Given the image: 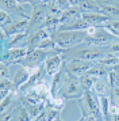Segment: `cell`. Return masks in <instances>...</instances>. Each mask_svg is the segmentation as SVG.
Instances as JSON below:
<instances>
[{"instance_id": "cell-23", "label": "cell", "mask_w": 119, "mask_h": 121, "mask_svg": "<svg viewBox=\"0 0 119 121\" xmlns=\"http://www.w3.org/2000/svg\"><path fill=\"white\" fill-rule=\"evenodd\" d=\"M16 88L14 86V82H11L10 79H1L0 83V91H1V98L7 97L8 94H11L12 91H15Z\"/></svg>"}, {"instance_id": "cell-14", "label": "cell", "mask_w": 119, "mask_h": 121, "mask_svg": "<svg viewBox=\"0 0 119 121\" xmlns=\"http://www.w3.org/2000/svg\"><path fill=\"white\" fill-rule=\"evenodd\" d=\"M50 37V33H49L46 29H41L38 31H34V33H30L28 37H27V44L26 46L28 49H37L38 45L42 42L45 38Z\"/></svg>"}, {"instance_id": "cell-25", "label": "cell", "mask_w": 119, "mask_h": 121, "mask_svg": "<svg viewBox=\"0 0 119 121\" xmlns=\"http://www.w3.org/2000/svg\"><path fill=\"white\" fill-rule=\"evenodd\" d=\"M14 121H31V116H30L27 108L23 104L19 106V109L16 110L15 117H14Z\"/></svg>"}, {"instance_id": "cell-3", "label": "cell", "mask_w": 119, "mask_h": 121, "mask_svg": "<svg viewBox=\"0 0 119 121\" xmlns=\"http://www.w3.org/2000/svg\"><path fill=\"white\" fill-rule=\"evenodd\" d=\"M58 94L61 97H64L65 99H79V98H81L83 94H84V88L81 86L80 78L75 76V75H72L69 72H66L64 84H62V87H61Z\"/></svg>"}, {"instance_id": "cell-17", "label": "cell", "mask_w": 119, "mask_h": 121, "mask_svg": "<svg viewBox=\"0 0 119 121\" xmlns=\"http://www.w3.org/2000/svg\"><path fill=\"white\" fill-rule=\"evenodd\" d=\"M108 72H110V68H108V67L102 64L100 61H96V63L92 64V67L88 69L87 73H89V75H92V76H95V78L99 79V78H107Z\"/></svg>"}, {"instance_id": "cell-15", "label": "cell", "mask_w": 119, "mask_h": 121, "mask_svg": "<svg viewBox=\"0 0 119 121\" xmlns=\"http://www.w3.org/2000/svg\"><path fill=\"white\" fill-rule=\"evenodd\" d=\"M81 17V10L79 7H69L68 10H65L61 15H60V23L61 27L68 26L70 23H73L76 19H79Z\"/></svg>"}, {"instance_id": "cell-6", "label": "cell", "mask_w": 119, "mask_h": 121, "mask_svg": "<svg viewBox=\"0 0 119 121\" xmlns=\"http://www.w3.org/2000/svg\"><path fill=\"white\" fill-rule=\"evenodd\" d=\"M115 38H118V37H115L114 34H111L108 30L103 27V26H97V31L95 33V35H92V37H85V42L87 45H92V46H107L112 42Z\"/></svg>"}, {"instance_id": "cell-21", "label": "cell", "mask_w": 119, "mask_h": 121, "mask_svg": "<svg viewBox=\"0 0 119 121\" xmlns=\"http://www.w3.org/2000/svg\"><path fill=\"white\" fill-rule=\"evenodd\" d=\"M99 105H100V112H102L104 121H108V118H110V105H111L110 97L108 95L99 97Z\"/></svg>"}, {"instance_id": "cell-19", "label": "cell", "mask_w": 119, "mask_h": 121, "mask_svg": "<svg viewBox=\"0 0 119 121\" xmlns=\"http://www.w3.org/2000/svg\"><path fill=\"white\" fill-rule=\"evenodd\" d=\"M100 12L108 15L111 19L119 21V3H114V4H102V6H100Z\"/></svg>"}, {"instance_id": "cell-22", "label": "cell", "mask_w": 119, "mask_h": 121, "mask_svg": "<svg viewBox=\"0 0 119 121\" xmlns=\"http://www.w3.org/2000/svg\"><path fill=\"white\" fill-rule=\"evenodd\" d=\"M96 80H97V78L92 76L89 73H84L83 76H80V82H81L83 88H84V91H92Z\"/></svg>"}, {"instance_id": "cell-34", "label": "cell", "mask_w": 119, "mask_h": 121, "mask_svg": "<svg viewBox=\"0 0 119 121\" xmlns=\"http://www.w3.org/2000/svg\"><path fill=\"white\" fill-rule=\"evenodd\" d=\"M31 121H48V109H43L41 113H38L35 117H32Z\"/></svg>"}, {"instance_id": "cell-44", "label": "cell", "mask_w": 119, "mask_h": 121, "mask_svg": "<svg viewBox=\"0 0 119 121\" xmlns=\"http://www.w3.org/2000/svg\"><path fill=\"white\" fill-rule=\"evenodd\" d=\"M118 3H119V0H118Z\"/></svg>"}, {"instance_id": "cell-32", "label": "cell", "mask_w": 119, "mask_h": 121, "mask_svg": "<svg viewBox=\"0 0 119 121\" xmlns=\"http://www.w3.org/2000/svg\"><path fill=\"white\" fill-rule=\"evenodd\" d=\"M0 78L1 79H10V65L5 63L0 64Z\"/></svg>"}, {"instance_id": "cell-35", "label": "cell", "mask_w": 119, "mask_h": 121, "mask_svg": "<svg viewBox=\"0 0 119 121\" xmlns=\"http://www.w3.org/2000/svg\"><path fill=\"white\" fill-rule=\"evenodd\" d=\"M84 118H85V121H104V118H103L102 116H87Z\"/></svg>"}, {"instance_id": "cell-26", "label": "cell", "mask_w": 119, "mask_h": 121, "mask_svg": "<svg viewBox=\"0 0 119 121\" xmlns=\"http://www.w3.org/2000/svg\"><path fill=\"white\" fill-rule=\"evenodd\" d=\"M103 27L108 30L111 34H114L115 37L119 38V21H115V19H110L108 22H106L103 25Z\"/></svg>"}, {"instance_id": "cell-39", "label": "cell", "mask_w": 119, "mask_h": 121, "mask_svg": "<svg viewBox=\"0 0 119 121\" xmlns=\"http://www.w3.org/2000/svg\"><path fill=\"white\" fill-rule=\"evenodd\" d=\"M18 3H20V4H31V1L30 0H16ZM32 6V4H31Z\"/></svg>"}, {"instance_id": "cell-2", "label": "cell", "mask_w": 119, "mask_h": 121, "mask_svg": "<svg viewBox=\"0 0 119 121\" xmlns=\"http://www.w3.org/2000/svg\"><path fill=\"white\" fill-rule=\"evenodd\" d=\"M50 37L56 41L58 48L69 49L83 44L85 41L87 34L85 31H81V30H57L50 34Z\"/></svg>"}, {"instance_id": "cell-40", "label": "cell", "mask_w": 119, "mask_h": 121, "mask_svg": "<svg viewBox=\"0 0 119 121\" xmlns=\"http://www.w3.org/2000/svg\"><path fill=\"white\" fill-rule=\"evenodd\" d=\"M30 1H31L32 6H37V4H41V3H43L42 0H30Z\"/></svg>"}, {"instance_id": "cell-9", "label": "cell", "mask_w": 119, "mask_h": 121, "mask_svg": "<svg viewBox=\"0 0 119 121\" xmlns=\"http://www.w3.org/2000/svg\"><path fill=\"white\" fill-rule=\"evenodd\" d=\"M92 61H84V60H68L65 61V69L75 76H83L88 72V69L92 67Z\"/></svg>"}, {"instance_id": "cell-7", "label": "cell", "mask_w": 119, "mask_h": 121, "mask_svg": "<svg viewBox=\"0 0 119 121\" xmlns=\"http://www.w3.org/2000/svg\"><path fill=\"white\" fill-rule=\"evenodd\" d=\"M0 6H1V10L7 11L14 17L27 18V19H30L31 17V14H28V11L26 10V7L31 6V4H20L16 0H0Z\"/></svg>"}, {"instance_id": "cell-41", "label": "cell", "mask_w": 119, "mask_h": 121, "mask_svg": "<svg viewBox=\"0 0 119 121\" xmlns=\"http://www.w3.org/2000/svg\"><path fill=\"white\" fill-rule=\"evenodd\" d=\"M54 121H64V120H62V118L60 117V118H57V120H54Z\"/></svg>"}, {"instance_id": "cell-27", "label": "cell", "mask_w": 119, "mask_h": 121, "mask_svg": "<svg viewBox=\"0 0 119 121\" xmlns=\"http://www.w3.org/2000/svg\"><path fill=\"white\" fill-rule=\"evenodd\" d=\"M50 101V108H54V109H60L62 110L65 106V102H66V99L64 97H61V95H56V97H52V98H49Z\"/></svg>"}, {"instance_id": "cell-16", "label": "cell", "mask_w": 119, "mask_h": 121, "mask_svg": "<svg viewBox=\"0 0 119 121\" xmlns=\"http://www.w3.org/2000/svg\"><path fill=\"white\" fill-rule=\"evenodd\" d=\"M93 93L96 94L97 97H104V95H108L111 93V86L108 83L107 78H99L93 86Z\"/></svg>"}, {"instance_id": "cell-30", "label": "cell", "mask_w": 119, "mask_h": 121, "mask_svg": "<svg viewBox=\"0 0 119 121\" xmlns=\"http://www.w3.org/2000/svg\"><path fill=\"white\" fill-rule=\"evenodd\" d=\"M106 52L110 56H116L119 53V38H115L110 45L106 46Z\"/></svg>"}, {"instance_id": "cell-29", "label": "cell", "mask_w": 119, "mask_h": 121, "mask_svg": "<svg viewBox=\"0 0 119 121\" xmlns=\"http://www.w3.org/2000/svg\"><path fill=\"white\" fill-rule=\"evenodd\" d=\"M107 80H108V83H110L111 88L119 87V72L114 71V69H110L108 76H107Z\"/></svg>"}, {"instance_id": "cell-42", "label": "cell", "mask_w": 119, "mask_h": 121, "mask_svg": "<svg viewBox=\"0 0 119 121\" xmlns=\"http://www.w3.org/2000/svg\"><path fill=\"white\" fill-rule=\"evenodd\" d=\"M43 3H49V1H52V0H42Z\"/></svg>"}, {"instance_id": "cell-28", "label": "cell", "mask_w": 119, "mask_h": 121, "mask_svg": "<svg viewBox=\"0 0 119 121\" xmlns=\"http://www.w3.org/2000/svg\"><path fill=\"white\" fill-rule=\"evenodd\" d=\"M100 63L104 64L106 67H108V68L111 69V68H114L115 65H118L119 64V56H110V55H107L103 60H100Z\"/></svg>"}, {"instance_id": "cell-33", "label": "cell", "mask_w": 119, "mask_h": 121, "mask_svg": "<svg viewBox=\"0 0 119 121\" xmlns=\"http://www.w3.org/2000/svg\"><path fill=\"white\" fill-rule=\"evenodd\" d=\"M111 95H110V101L111 104H115L119 106V87H115V88H111Z\"/></svg>"}, {"instance_id": "cell-37", "label": "cell", "mask_w": 119, "mask_h": 121, "mask_svg": "<svg viewBox=\"0 0 119 121\" xmlns=\"http://www.w3.org/2000/svg\"><path fill=\"white\" fill-rule=\"evenodd\" d=\"M68 1H69L70 7H79V4H80L81 0H68Z\"/></svg>"}, {"instance_id": "cell-43", "label": "cell", "mask_w": 119, "mask_h": 121, "mask_svg": "<svg viewBox=\"0 0 119 121\" xmlns=\"http://www.w3.org/2000/svg\"><path fill=\"white\" fill-rule=\"evenodd\" d=\"M79 121H85V118H84V117H81V118H80Z\"/></svg>"}, {"instance_id": "cell-31", "label": "cell", "mask_w": 119, "mask_h": 121, "mask_svg": "<svg viewBox=\"0 0 119 121\" xmlns=\"http://www.w3.org/2000/svg\"><path fill=\"white\" fill-rule=\"evenodd\" d=\"M61 110L60 109H54V108H49L48 109V121H54L60 118Z\"/></svg>"}, {"instance_id": "cell-36", "label": "cell", "mask_w": 119, "mask_h": 121, "mask_svg": "<svg viewBox=\"0 0 119 121\" xmlns=\"http://www.w3.org/2000/svg\"><path fill=\"white\" fill-rule=\"evenodd\" d=\"M97 3L102 6V4H114V3H118V0H96Z\"/></svg>"}, {"instance_id": "cell-20", "label": "cell", "mask_w": 119, "mask_h": 121, "mask_svg": "<svg viewBox=\"0 0 119 121\" xmlns=\"http://www.w3.org/2000/svg\"><path fill=\"white\" fill-rule=\"evenodd\" d=\"M79 8L81 12H100V4L96 0H81Z\"/></svg>"}, {"instance_id": "cell-24", "label": "cell", "mask_w": 119, "mask_h": 121, "mask_svg": "<svg viewBox=\"0 0 119 121\" xmlns=\"http://www.w3.org/2000/svg\"><path fill=\"white\" fill-rule=\"evenodd\" d=\"M38 49H42V50H48V52H54V50H58V45L56 44V41H54L52 37H48V38H45L41 42V44L38 45Z\"/></svg>"}, {"instance_id": "cell-18", "label": "cell", "mask_w": 119, "mask_h": 121, "mask_svg": "<svg viewBox=\"0 0 119 121\" xmlns=\"http://www.w3.org/2000/svg\"><path fill=\"white\" fill-rule=\"evenodd\" d=\"M27 37H28V33H27V31L14 34V35H8V38H7V41H5V44L1 45V49H5V46H7V49L15 48V46H18L19 42H22L23 39H26Z\"/></svg>"}, {"instance_id": "cell-13", "label": "cell", "mask_w": 119, "mask_h": 121, "mask_svg": "<svg viewBox=\"0 0 119 121\" xmlns=\"http://www.w3.org/2000/svg\"><path fill=\"white\" fill-rule=\"evenodd\" d=\"M65 75H66V69H65V65H64V68H62L61 71L57 72L56 75L52 76V79H50V97H49V98L58 95L60 90H61L62 84H64Z\"/></svg>"}, {"instance_id": "cell-38", "label": "cell", "mask_w": 119, "mask_h": 121, "mask_svg": "<svg viewBox=\"0 0 119 121\" xmlns=\"http://www.w3.org/2000/svg\"><path fill=\"white\" fill-rule=\"evenodd\" d=\"M108 121H119V114H115V116H110Z\"/></svg>"}, {"instance_id": "cell-10", "label": "cell", "mask_w": 119, "mask_h": 121, "mask_svg": "<svg viewBox=\"0 0 119 121\" xmlns=\"http://www.w3.org/2000/svg\"><path fill=\"white\" fill-rule=\"evenodd\" d=\"M28 21L30 19H27V18H16L11 23H8L7 26L1 27V30L5 31L7 37L18 33H24V31H27V27H28Z\"/></svg>"}, {"instance_id": "cell-5", "label": "cell", "mask_w": 119, "mask_h": 121, "mask_svg": "<svg viewBox=\"0 0 119 121\" xmlns=\"http://www.w3.org/2000/svg\"><path fill=\"white\" fill-rule=\"evenodd\" d=\"M46 17H48V4L46 3H41V4H37V6H32L27 33L28 34L34 33V31H38V30L45 27Z\"/></svg>"}, {"instance_id": "cell-12", "label": "cell", "mask_w": 119, "mask_h": 121, "mask_svg": "<svg viewBox=\"0 0 119 121\" xmlns=\"http://www.w3.org/2000/svg\"><path fill=\"white\" fill-rule=\"evenodd\" d=\"M81 18L91 26H103L111 18L103 12H81Z\"/></svg>"}, {"instance_id": "cell-4", "label": "cell", "mask_w": 119, "mask_h": 121, "mask_svg": "<svg viewBox=\"0 0 119 121\" xmlns=\"http://www.w3.org/2000/svg\"><path fill=\"white\" fill-rule=\"evenodd\" d=\"M77 102H79V108H80L84 117H87V116H102L100 105H99V97L93 91H84L83 97L77 99Z\"/></svg>"}, {"instance_id": "cell-11", "label": "cell", "mask_w": 119, "mask_h": 121, "mask_svg": "<svg viewBox=\"0 0 119 121\" xmlns=\"http://www.w3.org/2000/svg\"><path fill=\"white\" fill-rule=\"evenodd\" d=\"M38 67H26V65H22L18 71H16L15 76H14V86H15L16 90H19V88L24 84V83L28 80V78L32 75V72L37 69Z\"/></svg>"}, {"instance_id": "cell-8", "label": "cell", "mask_w": 119, "mask_h": 121, "mask_svg": "<svg viewBox=\"0 0 119 121\" xmlns=\"http://www.w3.org/2000/svg\"><path fill=\"white\" fill-rule=\"evenodd\" d=\"M65 65V59L62 53H57V55H50L43 63V68L45 72L49 76H53L57 72H60Z\"/></svg>"}, {"instance_id": "cell-1", "label": "cell", "mask_w": 119, "mask_h": 121, "mask_svg": "<svg viewBox=\"0 0 119 121\" xmlns=\"http://www.w3.org/2000/svg\"><path fill=\"white\" fill-rule=\"evenodd\" d=\"M62 56L65 60L68 59V60H84L96 63V61L103 60L107 56V52L102 46H92V45H87L85 42H83V46L80 44L69 49H64Z\"/></svg>"}]
</instances>
